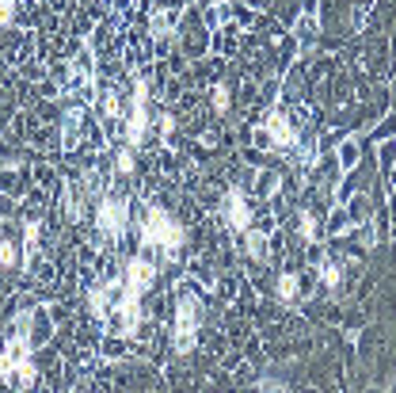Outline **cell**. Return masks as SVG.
Returning <instances> with one entry per match:
<instances>
[{
    "label": "cell",
    "mask_w": 396,
    "mask_h": 393,
    "mask_svg": "<svg viewBox=\"0 0 396 393\" xmlns=\"http://www.w3.org/2000/svg\"><path fill=\"white\" fill-rule=\"evenodd\" d=\"M137 229H141V252L134 256H145L152 263L168 260V256H175L187 245V229L168 207H149L141 214V222H137Z\"/></svg>",
    "instance_id": "obj_1"
},
{
    "label": "cell",
    "mask_w": 396,
    "mask_h": 393,
    "mask_svg": "<svg viewBox=\"0 0 396 393\" xmlns=\"http://www.w3.org/2000/svg\"><path fill=\"white\" fill-rule=\"evenodd\" d=\"M198 290L202 286H195L187 279V283H179V290H175V313H172V347L179 355L195 351L198 347V329H202V306H198Z\"/></svg>",
    "instance_id": "obj_2"
},
{
    "label": "cell",
    "mask_w": 396,
    "mask_h": 393,
    "mask_svg": "<svg viewBox=\"0 0 396 393\" xmlns=\"http://www.w3.org/2000/svg\"><path fill=\"white\" fill-rule=\"evenodd\" d=\"M221 214H225V225L233 233H244L251 222H255V207H251V199H248L244 187H228L225 202H221Z\"/></svg>",
    "instance_id": "obj_3"
},
{
    "label": "cell",
    "mask_w": 396,
    "mask_h": 393,
    "mask_svg": "<svg viewBox=\"0 0 396 393\" xmlns=\"http://www.w3.org/2000/svg\"><path fill=\"white\" fill-rule=\"evenodd\" d=\"M53 336V321H50V313H46L42 306H30V321H27V340H30V347H46V340Z\"/></svg>",
    "instance_id": "obj_4"
},
{
    "label": "cell",
    "mask_w": 396,
    "mask_h": 393,
    "mask_svg": "<svg viewBox=\"0 0 396 393\" xmlns=\"http://www.w3.org/2000/svg\"><path fill=\"white\" fill-rule=\"evenodd\" d=\"M240 241H244V248H248V260H255V263L271 260V245H267V233L259 229V225H248V229L240 233Z\"/></svg>",
    "instance_id": "obj_5"
},
{
    "label": "cell",
    "mask_w": 396,
    "mask_h": 393,
    "mask_svg": "<svg viewBox=\"0 0 396 393\" xmlns=\"http://www.w3.org/2000/svg\"><path fill=\"white\" fill-rule=\"evenodd\" d=\"M278 187H282L278 168H259L255 184H251V195H255V199H278Z\"/></svg>",
    "instance_id": "obj_6"
},
{
    "label": "cell",
    "mask_w": 396,
    "mask_h": 393,
    "mask_svg": "<svg viewBox=\"0 0 396 393\" xmlns=\"http://www.w3.org/2000/svg\"><path fill=\"white\" fill-rule=\"evenodd\" d=\"M335 161H339L343 172H354L358 161H362V146H358L354 138H339V146H335Z\"/></svg>",
    "instance_id": "obj_7"
},
{
    "label": "cell",
    "mask_w": 396,
    "mask_h": 393,
    "mask_svg": "<svg viewBox=\"0 0 396 393\" xmlns=\"http://www.w3.org/2000/svg\"><path fill=\"white\" fill-rule=\"evenodd\" d=\"M213 111H217V115H225V111H228V88L225 85L213 88Z\"/></svg>",
    "instance_id": "obj_8"
},
{
    "label": "cell",
    "mask_w": 396,
    "mask_h": 393,
    "mask_svg": "<svg viewBox=\"0 0 396 393\" xmlns=\"http://www.w3.org/2000/svg\"><path fill=\"white\" fill-rule=\"evenodd\" d=\"M388 134H396V115L388 119L385 126H377V130H373V141H377V146H381V141H388Z\"/></svg>",
    "instance_id": "obj_9"
},
{
    "label": "cell",
    "mask_w": 396,
    "mask_h": 393,
    "mask_svg": "<svg viewBox=\"0 0 396 393\" xmlns=\"http://www.w3.org/2000/svg\"><path fill=\"white\" fill-rule=\"evenodd\" d=\"M259 390H286V382H282V378H274V374H267V378H259Z\"/></svg>",
    "instance_id": "obj_10"
},
{
    "label": "cell",
    "mask_w": 396,
    "mask_h": 393,
    "mask_svg": "<svg viewBox=\"0 0 396 393\" xmlns=\"http://www.w3.org/2000/svg\"><path fill=\"white\" fill-rule=\"evenodd\" d=\"M388 207H393V218H396V195H393V202H388Z\"/></svg>",
    "instance_id": "obj_11"
}]
</instances>
